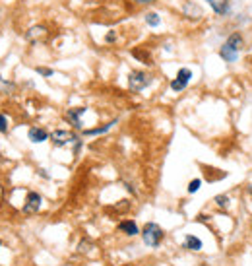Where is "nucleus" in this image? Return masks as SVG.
I'll use <instances>...</instances> for the list:
<instances>
[{
  "label": "nucleus",
  "instance_id": "cd10ccee",
  "mask_svg": "<svg viewBox=\"0 0 252 266\" xmlns=\"http://www.w3.org/2000/svg\"><path fill=\"white\" fill-rule=\"evenodd\" d=\"M0 198H2V187H0Z\"/></svg>",
  "mask_w": 252,
  "mask_h": 266
},
{
  "label": "nucleus",
  "instance_id": "20e7f679",
  "mask_svg": "<svg viewBox=\"0 0 252 266\" xmlns=\"http://www.w3.org/2000/svg\"><path fill=\"white\" fill-rule=\"evenodd\" d=\"M51 142H53V146L55 148H66V146H74L78 140H82L78 136L74 130H62V128H58L55 132H51Z\"/></svg>",
  "mask_w": 252,
  "mask_h": 266
},
{
  "label": "nucleus",
  "instance_id": "ddd939ff",
  "mask_svg": "<svg viewBox=\"0 0 252 266\" xmlns=\"http://www.w3.org/2000/svg\"><path fill=\"white\" fill-rule=\"evenodd\" d=\"M183 247L186 249V251H194V253H198V251H202V239H198L196 235H192V233H188V235L184 237V243Z\"/></svg>",
  "mask_w": 252,
  "mask_h": 266
},
{
  "label": "nucleus",
  "instance_id": "39448f33",
  "mask_svg": "<svg viewBox=\"0 0 252 266\" xmlns=\"http://www.w3.org/2000/svg\"><path fill=\"white\" fill-rule=\"evenodd\" d=\"M192 70L186 68V66H183V68H179V72H177V76H174L173 80H171V89H173L174 93H181V91H184V89L188 88V84L192 82Z\"/></svg>",
  "mask_w": 252,
  "mask_h": 266
},
{
  "label": "nucleus",
  "instance_id": "2eb2a0df",
  "mask_svg": "<svg viewBox=\"0 0 252 266\" xmlns=\"http://www.w3.org/2000/svg\"><path fill=\"white\" fill-rule=\"evenodd\" d=\"M144 20L149 28H159V26H161V16H159L157 12H147L144 16Z\"/></svg>",
  "mask_w": 252,
  "mask_h": 266
},
{
  "label": "nucleus",
  "instance_id": "9d476101",
  "mask_svg": "<svg viewBox=\"0 0 252 266\" xmlns=\"http://www.w3.org/2000/svg\"><path fill=\"white\" fill-rule=\"evenodd\" d=\"M28 138L33 142V144H43V142H47L51 138V134H48L45 128L41 127H31L28 130Z\"/></svg>",
  "mask_w": 252,
  "mask_h": 266
},
{
  "label": "nucleus",
  "instance_id": "aec40b11",
  "mask_svg": "<svg viewBox=\"0 0 252 266\" xmlns=\"http://www.w3.org/2000/svg\"><path fill=\"white\" fill-rule=\"evenodd\" d=\"M35 72H37V74H41L43 78H53V74H55V70L47 68V66H35Z\"/></svg>",
  "mask_w": 252,
  "mask_h": 266
},
{
  "label": "nucleus",
  "instance_id": "4be33fe9",
  "mask_svg": "<svg viewBox=\"0 0 252 266\" xmlns=\"http://www.w3.org/2000/svg\"><path fill=\"white\" fill-rule=\"evenodd\" d=\"M233 21H235V26H246V23H250V18L246 14H242V18H233Z\"/></svg>",
  "mask_w": 252,
  "mask_h": 266
},
{
  "label": "nucleus",
  "instance_id": "1a4fd4ad",
  "mask_svg": "<svg viewBox=\"0 0 252 266\" xmlns=\"http://www.w3.org/2000/svg\"><path fill=\"white\" fill-rule=\"evenodd\" d=\"M41 204H43V197L39 195V192H28V197H26V204H23V214H37L39 210H41Z\"/></svg>",
  "mask_w": 252,
  "mask_h": 266
},
{
  "label": "nucleus",
  "instance_id": "f8f14e48",
  "mask_svg": "<svg viewBox=\"0 0 252 266\" xmlns=\"http://www.w3.org/2000/svg\"><path fill=\"white\" fill-rule=\"evenodd\" d=\"M45 37H47V28H45V26H33V28L26 33V39L31 41V43H37V41L45 39Z\"/></svg>",
  "mask_w": 252,
  "mask_h": 266
},
{
  "label": "nucleus",
  "instance_id": "423d86ee",
  "mask_svg": "<svg viewBox=\"0 0 252 266\" xmlns=\"http://www.w3.org/2000/svg\"><path fill=\"white\" fill-rule=\"evenodd\" d=\"M217 18H233V0H206Z\"/></svg>",
  "mask_w": 252,
  "mask_h": 266
},
{
  "label": "nucleus",
  "instance_id": "6e6552de",
  "mask_svg": "<svg viewBox=\"0 0 252 266\" xmlns=\"http://www.w3.org/2000/svg\"><path fill=\"white\" fill-rule=\"evenodd\" d=\"M87 113V107H74V109H68L64 113V120L68 125H72L74 130H82L84 128V123H82V117Z\"/></svg>",
  "mask_w": 252,
  "mask_h": 266
},
{
  "label": "nucleus",
  "instance_id": "a878e982",
  "mask_svg": "<svg viewBox=\"0 0 252 266\" xmlns=\"http://www.w3.org/2000/svg\"><path fill=\"white\" fill-rule=\"evenodd\" d=\"M39 173H41V175H43L45 179H48V173L45 171V169H39Z\"/></svg>",
  "mask_w": 252,
  "mask_h": 266
},
{
  "label": "nucleus",
  "instance_id": "f3484780",
  "mask_svg": "<svg viewBox=\"0 0 252 266\" xmlns=\"http://www.w3.org/2000/svg\"><path fill=\"white\" fill-rule=\"evenodd\" d=\"M130 53H132V57H134V59L142 60L144 64H154V62H152V57H149V53H147V51L132 49V51H130Z\"/></svg>",
  "mask_w": 252,
  "mask_h": 266
},
{
  "label": "nucleus",
  "instance_id": "412c9836",
  "mask_svg": "<svg viewBox=\"0 0 252 266\" xmlns=\"http://www.w3.org/2000/svg\"><path fill=\"white\" fill-rule=\"evenodd\" d=\"M8 128H10L8 118L4 117V115H0V132H2V134H6V132H8Z\"/></svg>",
  "mask_w": 252,
  "mask_h": 266
},
{
  "label": "nucleus",
  "instance_id": "a211bd4d",
  "mask_svg": "<svg viewBox=\"0 0 252 266\" xmlns=\"http://www.w3.org/2000/svg\"><path fill=\"white\" fill-rule=\"evenodd\" d=\"M202 188V179H192L190 183H188V188H186V192L188 195H196L198 190Z\"/></svg>",
  "mask_w": 252,
  "mask_h": 266
},
{
  "label": "nucleus",
  "instance_id": "c85d7f7f",
  "mask_svg": "<svg viewBox=\"0 0 252 266\" xmlns=\"http://www.w3.org/2000/svg\"><path fill=\"white\" fill-rule=\"evenodd\" d=\"M0 247H2V241H0Z\"/></svg>",
  "mask_w": 252,
  "mask_h": 266
},
{
  "label": "nucleus",
  "instance_id": "f257e3e1",
  "mask_svg": "<svg viewBox=\"0 0 252 266\" xmlns=\"http://www.w3.org/2000/svg\"><path fill=\"white\" fill-rule=\"evenodd\" d=\"M244 49H246V37H244V33L241 30H235L223 39V43L217 49V55H219V59L223 62L235 64V62H239Z\"/></svg>",
  "mask_w": 252,
  "mask_h": 266
},
{
  "label": "nucleus",
  "instance_id": "4468645a",
  "mask_svg": "<svg viewBox=\"0 0 252 266\" xmlns=\"http://www.w3.org/2000/svg\"><path fill=\"white\" fill-rule=\"evenodd\" d=\"M116 125V118L115 120H111V123H107V125H103V127H97V128H87V130H84V136H97V134H105V132H109L111 128Z\"/></svg>",
  "mask_w": 252,
  "mask_h": 266
},
{
  "label": "nucleus",
  "instance_id": "bb28decb",
  "mask_svg": "<svg viewBox=\"0 0 252 266\" xmlns=\"http://www.w3.org/2000/svg\"><path fill=\"white\" fill-rule=\"evenodd\" d=\"M246 190H248V195H252V185H248V188H246Z\"/></svg>",
  "mask_w": 252,
  "mask_h": 266
},
{
  "label": "nucleus",
  "instance_id": "5701e85b",
  "mask_svg": "<svg viewBox=\"0 0 252 266\" xmlns=\"http://www.w3.org/2000/svg\"><path fill=\"white\" fill-rule=\"evenodd\" d=\"M116 41V31L115 30H111L109 33L105 35V43H115Z\"/></svg>",
  "mask_w": 252,
  "mask_h": 266
},
{
  "label": "nucleus",
  "instance_id": "0eeeda50",
  "mask_svg": "<svg viewBox=\"0 0 252 266\" xmlns=\"http://www.w3.org/2000/svg\"><path fill=\"white\" fill-rule=\"evenodd\" d=\"M181 10H183L184 18L190 21H202L204 16H206V14H204V8L198 2H194V0H184Z\"/></svg>",
  "mask_w": 252,
  "mask_h": 266
},
{
  "label": "nucleus",
  "instance_id": "dca6fc26",
  "mask_svg": "<svg viewBox=\"0 0 252 266\" xmlns=\"http://www.w3.org/2000/svg\"><path fill=\"white\" fill-rule=\"evenodd\" d=\"M213 202H215V206L219 208V210H227L229 204H231V198H229V195H215Z\"/></svg>",
  "mask_w": 252,
  "mask_h": 266
},
{
  "label": "nucleus",
  "instance_id": "6ab92c4d",
  "mask_svg": "<svg viewBox=\"0 0 252 266\" xmlns=\"http://www.w3.org/2000/svg\"><path fill=\"white\" fill-rule=\"evenodd\" d=\"M14 89H16V86L12 82H8V80H4L0 76V93H12Z\"/></svg>",
  "mask_w": 252,
  "mask_h": 266
},
{
  "label": "nucleus",
  "instance_id": "9b49d317",
  "mask_svg": "<svg viewBox=\"0 0 252 266\" xmlns=\"http://www.w3.org/2000/svg\"><path fill=\"white\" fill-rule=\"evenodd\" d=\"M118 231L128 237L140 235V229H138V224H136L134 220H122V222L118 224Z\"/></svg>",
  "mask_w": 252,
  "mask_h": 266
},
{
  "label": "nucleus",
  "instance_id": "f03ea898",
  "mask_svg": "<svg viewBox=\"0 0 252 266\" xmlns=\"http://www.w3.org/2000/svg\"><path fill=\"white\" fill-rule=\"evenodd\" d=\"M140 235H142V241H144L145 247L157 249V247L163 243L165 231L161 229V226H157L155 222H149V224H145L144 229L140 231Z\"/></svg>",
  "mask_w": 252,
  "mask_h": 266
},
{
  "label": "nucleus",
  "instance_id": "7ed1b4c3",
  "mask_svg": "<svg viewBox=\"0 0 252 266\" xmlns=\"http://www.w3.org/2000/svg\"><path fill=\"white\" fill-rule=\"evenodd\" d=\"M152 82H154V76L149 72H145V70H130V74H128V88L134 93L149 88Z\"/></svg>",
  "mask_w": 252,
  "mask_h": 266
},
{
  "label": "nucleus",
  "instance_id": "393cba45",
  "mask_svg": "<svg viewBox=\"0 0 252 266\" xmlns=\"http://www.w3.org/2000/svg\"><path fill=\"white\" fill-rule=\"evenodd\" d=\"M86 247H91V243H89V241H82V243H80V247H78V249H80V253H84V251H87Z\"/></svg>",
  "mask_w": 252,
  "mask_h": 266
},
{
  "label": "nucleus",
  "instance_id": "b1692460",
  "mask_svg": "<svg viewBox=\"0 0 252 266\" xmlns=\"http://www.w3.org/2000/svg\"><path fill=\"white\" fill-rule=\"evenodd\" d=\"M134 4H138V6H152V4H155L157 0H132Z\"/></svg>",
  "mask_w": 252,
  "mask_h": 266
}]
</instances>
